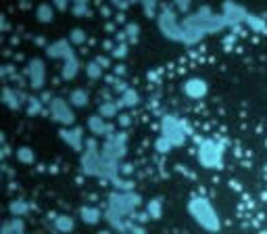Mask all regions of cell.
I'll use <instances>...</instances> for the list:
<instances>
[{
    "instance_id": "cell-1",
    "label": "cell",
    "mask_w": 267,
    "mask_h": 234,
    "mask_svg": "<svg viewBox=\"0 0 267 234\" xmlns=\"http://www.w3.org/2000/svg\"><path fill=\"white\" fill-rule=\"evenodd\" d=\"M188 213L192 215V220L200 226L202 230L207 232H219V215L213 209V205L207 199L194 197L190 203H188Z\"/></svg>"
},
{
    "instance_id": "cell-2",
    "label": "cell",
    "mask_w": 267,
    "mask_h": 234,
    "mask_svg": "<svg viewBox=\"0 0 267 234\" xmlns=\"http://www.w3.org/2000/svg\"><path fill=\"white\" fill-rule=\"evenodd\" d=\"M142 197L136 192H111L109 194V209L115 211L119 217H125L128 213H132L136 207H140Z\"/></svg>"
},
{
    "instance_id": "cell-3",
    "label": "cell",
    "mask_w": 267,
    "mask_h": 234,
    "mask_svg": "<svg viewBox=\"0 0 267 234\" xmlns=\"http://www.w3.org/2000/svg\"><path fill=\"white\" fill-rule=\"evenodd\" d=\"M199 161L207 169H222L223 167V149L215 140H202L199 146Z\"/></svg>"
},
{
    "instance_id": "cell-4",
    "label": "cell",
    "mask_w": 267,
    "mask_h": 234,
    "mask_svg": "<svg viewBox=\"0 0 267 234\" xmlns=\"http://www.w3.org/2000/svg\"><path fill=\"white\" fill-rule=\"evenodd\" d=\"M159 29L161 34L167 38V40H174V42H179L182 40V23L178 21V15L169 9V6H165V11L159 15Z\"/></svg>"
},
{
    "instance_id": "cell-5",
    "label": "cell",
    "mask_w": 267,
    "mask_h": 234,
    "mask_svg": "<svg viewBox=\"0 0 267 234\" xmlns=\"http://www.w3.org/2000/svg\"><path fill=\"white\" fill-rule=\"evenodd\" d=\"M161 132H163V138H167L174 146L184 144V140H186L184 126L176 119V117H171V115L163 117V121H161Z\"/></svg>"
},
{
    "instance_id": "cell-6",
    "label": "cell",
    "mask_w": 267,
    "mask_h": 234,
    "mask_svg": "<svg viewBox=\"0 0 267 234\" xmlns=\"http://www.w3.org/2000/svg\"><path fill=\"white\" fill-rule=\"evenodd\" d=\"M125 140H128V136L123 132L121 134H111L103 146V157L109 161H119L125 155Z\"/></svg>"
},
{
    "instance_id": "cell-7",
    "label": "cell",
    "mask_w": 267,
    "mask_h": 234,
    "mask_svg": "<svg viewBox=\"0 0 267 234\" xmlns=\"http://www.w3.org/2000/svg\"><path fill=\"white\" fill-rule=\"evenodd\" d=\"M50 115H52L54 121L63 123V126H71V123L75 121L73 109H71V105H69L65 98H52V103H50Z\"/></svg>"
},
{
    "instance_id": "cell-8",
    "label": "cell",
    "mask_w": 267,
    "mask_h": 234,
    "mask_svg": "<svg viewBox=\"0 0 267 234\" xmlns=\"http://www.w3.org/2000/svg\"><path fill=\"white\" fill-rule=\"evenodd\" d=\"M100 165H103V155H98L94 142H90V149L82 157V171L86 176H100Z\"/></svg>"
},
{
    "instance_id": "cell-9",
    "label": "cell",
    "mask_w": 267,
    "mask_h": 234,
    "mask_svg": "<svg viewBox=\"0 0 267 234\" xmlns=\"http://www.w3.org/2000/svg\"><path fill=\"white\" fill-rule=\"evenodd\" d=\"M46 54H48L50 59H63L65 63H69V61H75V52L71 48V42H67V40L52 42L48 48H46Z\"/></svg>"
},
{
    "instance_id": "cell-10",
    "label": "cell",
    "mask_w": 267,
    "mask_h": 234,
    "mask_svg": "<svg viewBox=\"0 0 267 234\" xmlns=\"http://www.w3.org/2000/svg\"><path fill=\"white\" fill-rule=\"evenodd\" d=\"M207 90H209V86L207 82L202 80V77H190L186 84H184V94L188 98H194V100H199L207 94Z\"/></svg>"
},
{
    "instance_id": "cell-11",
    "label": "cell",
    "mask_w": 267,
    "mask_h": 234,
    "mask_svg": "<svg viewBox=\"0 0 267 234\" xmlns=\"http://www.w3.org/2000/svg\"><path fill=\"white\" fill-rule=\"evenodd\" d=\"M27 71H29V84L34 90H40L44 86V63L40 59H31L29 65H27Z\"/></svg>"
},
{
    "instance_id": "cell-12",
    "label": "cell",
    "mask_w": 267,
    "mask_h": 234,
    "mask_svg": "<svg viewBox=\"0 0 267 234\" xmlns=\"http://www.w3.org/2000/svg\"><path fill=\"white\" fill-rule=\"evenodd\" d=\"M88 130L92 132L94 136H105V134H111V126L105 123V117L103 115H92L88 119Z\"/></svg>"
},
{
    "instance_id": "cell-13",
    "label": "cell",
    "mask_w": 267,
    "mask_h": 234,
    "mask_svg": "<svg viewBox=\"0 0 267 234\" xmlns=\"http://www.w3.org/2000/svg\"><path fill=\"white\" fill-rule=\"evenodd\" d=\"M27 98H23V94L19 90H11V88H4L2 90V103L6 107H11L13 111H17V109H21V103H25Z\"/></svg>"
},
{
    "instance_id": "cell-14",
    "label": "cell",
    "mask_w": 267,
    "mask_h": 234,
    "mask_svg": "<svg viewBox=\"0 0 267 234\" xmlns=\"http://www.w3.org/2000/svg\"><path fill=\"white\" fill-rule=\"evenodd\" d=\"M61 138L71 146L73 151H80L82 146V138H84V130L75 128V130H61Z\"/></svg>"
},
{
    "instance_id": "cell-15",
    "label": "cell",
    "mask_w": 267,
    "mask_h": 234,
    "mask_svg": "<svg viewBox=\"0 0 267 234\" xmlns=\"http://www.w3.org/2000/svg\"><path fill=\"white\" fill-rule=\"evenodd\" d=\"M88 100H90V94H88V90H84V88L73 90L71 96H69V103L75 105V107H86L88 105Z\"/></svg>"
},
{
    "instance_id": "cell-16",
    "label": "cell",
    "mask_w": 267,
    "mask_h": 234,
    "mask_svg": "<svg viewBox=\"0 0 267 234\" xmlns=\"http://www.w3.org/2000/svg\"><path fill=\"white\" fill-rule=\"evenodd\" d=\"M80 215H82V220L86 222V224H96V222H100V211H98V209L96 207H88V205H86V207H82L80 209Z\"/></svg>"
},
{
    "instance_id": "cell-17",
    "label": "cell",
    "mask_w": 267,
    "mask_h": 234,
    "mask_svg": "<svg viewBox=\"0 0 267 234\" xmlns=\"http://www.w3.org/2000/svg\"><path fill=\"white\" fill-rule=\"evenodd\" d=\"M117 103H119V107H132V105H138L140 103V94L136 90H125L123 94H121V98L117 100Z\"/></svg>"
},
{
    "instance_id": "cell-18",
    "label": "cell",
    "mask_w": 267,
    "mask_h": 234,
    "mask_svg": "<svg viewBox=\"0 0 267 234\" xmlns=\"http://www.w3.org/2000/svg\"><path fill=\"white\" fill-rule=\"evenodd\" d=\"M54 17V11H52V6L50 4H40L36 9V19L38 21H42V23H50Z\"/></svg>"
},
{
    "instance_id": "cell-19",
    "label": "cell",
    "mask_w": 267,
    "mask_h": 234,
    "mask_svg": "<svg viewBox=\"0 0 267 234\" xmlns=\"http://www.w3.org/2000/svg\"><path fill=\"white\" fill-rule=\"evenodd\" d=\"M54 226H57L59 232H71L75 224H73V217H69V215H57Z\"/></svg>"
},
{
    "instance_id": "cell-20",
    "label": "cell",
    "mask_w": 267,
    "mask_h": 234,
    "mask_svg": "<svg viewBox=\"0 0 267 234\" xmlns=\"http://www.w3.org/2000/svg\"><path fill=\"white\" fill-rule=\"evenodd\" d=\"M17 159L21 161V163H25V165H29V163H34V159H36V153L29 149V146H21V149L17 151Z\"/></svg>"
},
{
    "instance_id": "cell-21",
    "label": "cell",
    "mask_w": 267,
    "mask_h": 234,
    "mask_svg": "<svg viewBox=\"0 0 267 234\" xmlns=\"http://www.w3.org/2000/svg\"><path fill=\"white\" fill-rule=\"evenodd\" d=\"M117 109H119V103H105L103 107L98 109V115H103V117H113V115H117Z\"/></svg>"
},
{
    "instance_id": "cell-22",
    "label": "cell",
    "mask_w": 267,
    "mask_h": 234,
    "mask_svg": "<svg viewBox=\"0 0 267 234\" xmlns=\"http://www.w3.org/2000/svg\"><path fill=\"white\" fill-rule=\"evenodd\" d=\"M9 209H11V213H13L15 217H21V215H25V211H27V203H23V201H13Z\"/></svg>"
},
{
    "instance_id": "cell-23",
    "label": "cell",
    "mask_w": 267,
    "mask_h": 234,
    "mask_svg": "<svg viewBox=\"0 0 267 234\" xmlns=\"http://www.w3.org/2000/svg\"><path fill=\"white\" fill-rule=\"evenodd\" d=\"M40 111H42V100H38L36 96L27 98V113L29 115H38Z\"/></svg>"
},
{
    "instance_id": "cell-24",
    "label": "cell",
    "mask_w": 267,
    "mask_h": 234,
    "mask_svg": "<svg viewBox=\"0 0 267 234\" xmlns=\"http://www.w3.org/2000/svg\"><path fill=\"white\" fill-rule=\"evenodd\" d=\"M148 215L153 217V220H159L161 217V201L159 199H155L148 203Z\"/></svg>"
},
{
    "instance_id": "cell-25",
    "label": "cell",
    "mask_w": 267,
    "mask_h": 234,
    "mask_svg": "<svg viewBox=\"0 0 267 234\" xmlns=\"http://www.w3.org/2000/svg\"><path fill=\"white\" fill-rule=\"evenodd\" d=\"M86 73H88L92 80H96V77L103 75V67H100L96 61H94V63H88V65H86Z\"/></svg>"
},
{
    "instance_id": "cell-26",
    "label": "cell",
    "mask_w": 267,
    "mask_h": 234,
    "mask_svg": "<svg viewBox=\"0 0 267 234\" xmlns=\"http://www.w3.org/2000/svg\"><path fill=\"white\" fill-rule=\"evenodd\" d=\"M155 149L159 151V153H169L171 149H174V144H171L167 138H163V136H161V138L155 142Z\"/></svg>"
},
{
    "instance_id": "cell-27",
    "label": "cell",
    "mask_w": 267,
    "mask_h": 234,
    "mask_svg": "<svg viewBox=\"0 0 267 234\" xmlns=\"http://www.w3.org/2000/svg\"><path fill=\"white\" fill-rule=\"evenodd\" d=\"M246 23H248V25H250V27H253V29H257V32H263V29H265V25H263V21H261V19H257V17H255V15H248V19H246Z\"/></svg>"
},
{
    "instance_id": "cell-28",
    "label": "cell",
    "mask_w": 267,
    "mask_h": 234,
    "mask_svg": "<svg viewBox=\"0 0 267 234\" xmlns=\"http://www.w3.org/2000/svg\"><path fill=\"white\" fill-rule=\"evenodd\" d=\"M86 40V34L82 32V29H73V32H71V42L73 44H82Z\"/></svg>"
},
{
    "instance_id": "cell-29",
    "label": "cell",
    "mask_w": 267,
    "mask_h": 234,
    "mask_svg": "<svg viewBox=\"0 0 267 234\" xmlns=\"http://www.w3.org/2000/svg\"><path fill=\"white\" fill-rule=\"evenodd\" d=\"M73 9H75V13H77V17H84L82 13H86V4H82V2H77V4H73Z\"/></svg>"
},
{
    "instance_id": "cell-30",
    "label": "cell",
    "mask_w": 267,
    "mask_h": 234,
    "mask_svg": "<svg viewBox=\"0 0 267 234\" xmlns=\"http://www.w3.org/2000/svg\"><path fill=\"white\" fill-rule=\"evenodd\" d=\"M128 34H130V36H136V34H138V25H136V23H134V25L130 23V25H128Z\"/></svg>"
},
{
    "instance_id": "cell-31",
    "label": "cell",
    "mask_w": 267,
    "mask_h": 234,
    "mask_svg": "<svg viewBox=\"0 0 267 234\" xmlns=\"http://www.w3.org/2000/svg\"><path fill=\"white\" fill-rule=\"evenodd\" d=\"M117 48H119V50H115V52H113L115 57H123V54L128 52V50H125V46H117Z\"/></svg>"
},
{
    "instance_id": "cell-32",
    "label": "cell",
    "mask_w": 267,
    "mask_h": 234,
    "mask_svg": "<svg viewBox=\"0 0 267 234\" xmlns=\"http://www.w3.org/2000/svg\"><path fill=\"white\" fill-rule=\"evenodd\" d=\"M96 234H111V230H100V232H96Z\"/></svg>"
}]
</instances>
